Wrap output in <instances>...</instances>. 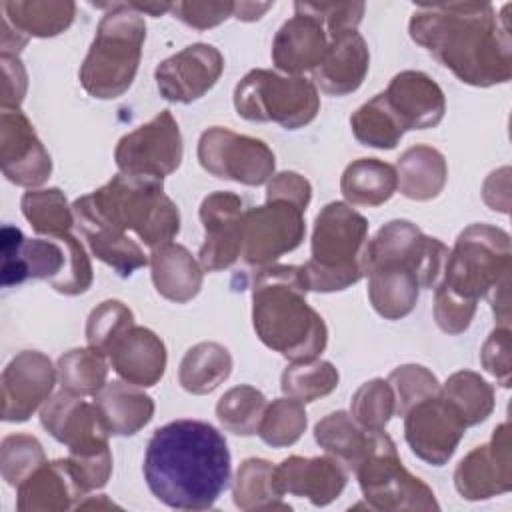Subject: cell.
Here are the masks:
<instances>
[{"label":"cell","mask_w":512,"mask_h":512,"mask_svg":"<svg viewBox=\"0 0 512 512\" xmlns=\"http://www.w3.org/2000/svg\"><path fill=\"white\" fill-rule=\"evenodd\" d=\"M304 210L290 200L266 198V204L244 212L242 256L250 266H264L292 252L304 238Z\"/></svg>","instance_id":"obj_14"},{"label":"cell","mask_w":512,"mask_h":512,"mask_svg":"<svg viewBox=\"0 0 512 512\" xmlns=\"http://www.w3.org/2000/svg\"><path fill=\"white\" fill-rule=\"evenodd\" d=\"M94 402L102 410L110 432L118 436L136 434L154 414L152 398L130 382L104 384Z\"/></svg>","instance_id":"obj_30"},{"label":"cell","mask_w":512,"mask_h":512,"mask_svg":"<svg viewBox=\"0 0 512 512\" xmlns=\"http://www.w3.org/2000/svg\"><path fill=\"white\" fill-rule=\"evenodd\" d=\"M234 106L238 116L250 122H276L286 130H296L316 118L320 98L312 80L252 70L238 82Z\"/></svg>","instance_id":"obj_10"},{"label":"cell","mask_w":512,"mask_h":512,"mask_svg":"<svg viewBox=\"0 0 512 512\" xmlns=\"http://www.w3.org/2000/svg\"><path fill=\"white\" fill-rule=\"evenodd\" d=\"M310 192H312L310 182L304 176H300L296 172H282L270 180L266 198L290 200L296 206H300L302 210H306V206L310 202Z\"/></svg>","instance_id":"obj_52"},{"label":"cell","mask_w":512,"mask_h":512,"mask_svg":"<svg viewBox=\"0 0 512 512\" xmlns=\"http://www.w3.org/2000/svg\"><path fill=\"white\" fill-rule=\"evenodd\" d=\"M508 424H500L488 444L476 446L460 460L454 472V486L466 500H486L512 488Z\"/></svg>","instance_id":"obj_19"},{"label":"cell","mask_w":512,"mask_h":512,"mask_svg":"<svg viewBox=\"0 0 512 512\" xmlns=\"http://www.w3.org/2000/svg\"><path fill=\"white\" fill-rule=\"evenodd\" d=\"M366 276L368 298L380 316L398 320L412 312L420 288V280L414 270L396 264H382L368 268Z\"/></svg>","instance_id":"obj_29"},{"label":"cell","mask_w":512,"mask_h":512,"mask_svg":"<svg viewBox=\"0 0 512 512\" xmlns=\"http://www.w3.org/2000/svg\"><path fill=\"white\" fill-rule=\"evenodd\" d=\"M394 414V392L388 382L376 378L362 384L352 398V416L366 430H384Z\"/></svg>","instance_id":"obj_45"},{"label":"cell","mask_w":512,"mask_h":512,"mask_svg":"<svg viewBox=\"0 0 512 512\" xmlns=\"http://www.w3.org/2000/svg\"><path fill=\"white\" fill-rule=\"evenodd\" d=\"M44 450L40 442L26 434L6 436L0 448L2 476L10 486H20L38 466H42Z\"/></svg>","instance_id":"obj_46"},{"label":"cell","mask_w":512,"mask_h":512,"mask_svg":"<svg viewBox=\"0 0 512 512\" xmlns=\"http://www.w3.org/2000/svg\"><path fill=\"white\" fill-rule=\"evenodd\" d=\"M482 366L500 380L504 388L510 386V330L496 328L490 338L484 342L480 354Z\"/></svg>","instance_id":"obj_50"},{"label":"cell","mask_w":512,"mask_h":512,"mask_svg":"<svg viewBox=\"0 0 512 512\" xmlns=\"http://www.w3.org/2000/svg\"><path fill=\"white\" fill-rule=\"evenodd\" d=\"M224 70L222 54L210 44H192L160 62L154 76L162 98L188 104L202 98Z\"/></svg>","instance_id":"obj_20"},{"label":"cell","mask_w":512,"mask_h":512,"mask_svg":"<svg viewBox=\"0 0 512 512\" xmlns=\"http://www.w3.org/2000/svg\"><path fill=\"white\" fill-rule=\"evenodd\" d=\"M0 160L4 176L18 186H40L52 172L50 154L20 108H2Z\"/></svg>","instance_id":"obj_18"},{"label":"cell","mask_w":512,"mask_h":512,"mask_svg":"<svg viewBox=\"0 0 512 512\" xmlns=\"http://www.w3.org/2000/svg\"><path fill=\"white\" fill-rule=\"evenodd\" d=\"M174 14H178L176 18H180L182 22H186L192 28L204 30V28H212L216 24H220L222 20H226L232 10L234 4L232 2H180V4H172Z\"/></svg>","instance_id":"obj_51"},{"label":"cell","mask_w":512,"mask_h":512,"mask_svg":"<svg viewBox=\"0 0 512 512\" xmlns=\"http://www.w3.org/2000/svg\"><path fill=\"white\" fill-rule=\"evenodd\" d=\"M272 4H248V2H242V4H234V10H236V18L238 20H258L262 12H266Z\"/></svg>","instance_id":"obj_53"},{"label":"cell","mask_w":512,"mask_h":512,"mask_svg":"<svg viewBox=\"0 0 512 512\" xmlns=\"http://www.w3.org/2000/svg\"><path fill=\"white\" fill-rule=\"evenodd\" d=\"M466 424L442 392L420 400L404 414V436L410 450L432 466H442L462 440Z\"/></svg>","instance_id":"obj_16"},{"label":"cell","mask_w":512,"mask_h":512,"mask_svg":"<svg viewBox=\"0 0 512 512\" xmlns=\"http://www.w3.org/2000/svg\"><path fill=\"white\" fill-rule=\"evenodd\" d=\"M302 266L264 268L252 286V324L258 338L292 362L316 360L326 348L322 316L306 302Z\"/></svg>","instance_id":"obj_4"},{"label":"cell","mask_w":512,"mask_h":512,"mask_svg":"<svg viewBox=\"0 0 512 512\" xmlns=\"http://www.w3.org/2000/svg\"><path fill=\"white\" fill-rule=\"evenodd\" d=\"M150 492L176 510H208L230 484L224 436L202 420H174L154 430L144 454Z\"/></svg>","instance_id":"obj_1"},{"label":"cell","mask_w":512,"mask_h":512,"mask_svg":"<svg viewBox=\"0 0 512 512\" xmlns=\"http://www.w3.org/2000/svg\"><path fill=\"white\" fill-rule=\"evenodd\" d=\"M42 426L68 446V462L80 482L90 492L106 486L112 474V454L108 450L110 426L96 402H86L68 390L58 392L40 412Z\"/></svg>","instance_id":"obj_8"},{"label":"cell","mask_w":512,"mask_h":512,"mask_svg":"<svg viewBox=\"0 0 512 512\" xmlns=\"http://www.w3.org/2000/svg\"><path fill=\"white\" fill-rule=\"evenodd\" d=\"M198 160L216 178L260 186L274 172V152L258 138L236 134L222 126L202 132Z\"/></svg>","instance_id":"obj_13"},{"label":"cell","mask_w":512,"mask_h":512,"mask_svg":"<svg viewBox=\"0 0 512 512\" xmlns=\"http://www.w3.org/2000/svg\"><path fill=\"white\" fill-rule=\"evenodd\" d=\"M442 396L454 404L466 428L484 422L494 408L492 386L470 370H460L452 374L444 384Z\"/></svg>","instance_id":"obj_38"},{"label":"cell","mask_w":512,"mask_h":512,"mask_svg":"<svg viewBox=\"0 0 512 512\" xmlns=\"http://www.w3.org/2000/svg\"><path fill=\"white\" fill-rule=\"evenodd\" d=\"M204 242L198 252L200 266L206 272H218L232 266L244 246V210L242 200L232 192H214L200 204Z\"/></svg>","instance_id":"obj_17"},{"label":"cell","mask_w":512,"mask_h":512,"mask_svg":"<svg viewBox=\"0 0 512 512\" xmlns=\"http://www.w3.org/2000/svg\"><path fill=\"white\" fill-rule=\"evenodd\" d=\"M368 222L344 202L326 204L316 216L312 258L302 266L308 290L334 292L366 276Z\"/></svg>","instance_id":"obj_6"},{"label":"cell","mask_w":512,"mask_h":512,"mask_svg":"<svg viewBox=\"0 0 512 512\" xmlns=\"http://www.w3.org/2000/svg\"><path fill=\"white\" fill-rule=\"evenodd\" d=\"M370 54L364 38L352 30L332 38L328 50L314 70V82L330 96H346L362 84Z\"/></svg>","instance_id":"obj_27"},{"label":"cell","mask_w":512,"mask_h":512,"mask_svg":"<svg viewBox=\"0 0 512 512\" xmlns=\"http://www.w3.org/2000/svg\"><path fill=\"white\" fill-rule=\"evenodd\" d=\"M302 4L308 12L320 18V22L328 28V34L332 38L356 30L364 12V4Z\"/></svg>","instance_id":"obj_49"},{"label":"cell","mask_w":512,"mask_h":512,"mask_svg":"<svg viewBox=\"0 0 512 512\" xmlns=\"http://www.w3.org/2000/svg\"><path fill=\"white\" fill-rule=\"evenodd\" d=\"M306 430V412L294 398H278L264 408L256 434L274 448L294 444Z\"/></svg>","instance_id":"obj_44"},{"label":"cell","mask_w":512,"mask_h":512,"mask_svg":"<svg viewBox=\"0 0 512 512\" xmlns=\"http://www.w3.org/2000/svg\"><path fill=\"white\" fill-rule=\"evenodd\" d=\"M350 126L360 144L374 146V148H386V150L394 148L404 134L398 128L396 120L392 118L390 110L386 108L382 94H376L372 100H368L364 106H360L350 116Z\"/></svg>","instance_id":"obj_43"},{"label":"cell","mask_w":512,"mask_h":512,"mask_svg":"<svg viewBox=\"0 0 512 512\" xmlns=\"http://www.w3.org/2000/svg\"><path fill=\"white\" fill-rule=\"evenodd\" d=\"M132 310L124 306L120 300H106L98 308L92 310L86 324V340L88 346L106 356L108 346L114 342L118 334H122L128 326H132Z\"/></svg>","instance_id":"obj_48"},{"label":"cell","mask_w":512,"mask_h":512,"mask_svg":"<svg viewBox=\"0 0 512 512\" xmlns=\"http://www.w3.org/2000/svg\"><path fill=\"white\" fill-rule=\"evenodd\" d=\"M398 188L394 166L378 158H360L346 166L340 190L344 198L358 206H378L386 202Z\"/></svg>","instance_id":"obj_33"},{"label":"cell","mask_w":512,"mask_h":512,"mask_svg":"<svg viewBox=\"0 0 512 512\" xmlns=\"http://www.w3.org/2000/svg\"><path fill=\"white\" fill-rule=\"evenodd\" d=\"M446 258L448 248L438 238L424 236L422 230L408 220H392L368 242L366 272L382 264L406 266L416 272L422 288H436Z\"/></svg>","instance_id":"obj_12"},{"label":"cell","mask_w":512,"mask_h":512,"mask_svg":"<svg viewBox=\"0 0 512 512\" xmlns=\"http://www.w3.org/2000/svg\"><path fill=\"white\" fill-rule=\"evenodd\" d=\"M232 372L230 352L216 342H200L186 352L180 364V384L190 394H208Z\"/></svg>","instance_id":"obj_34"},{"label":"cell","mask_w":512,"mask_h":512,"mask_svg":"<svg viewBox=\"0 0 512 512\" xmlns=\"http://www.w3.org/2000/svg\"><path fill=\"white\" fill-rule=\"evenodd\" d=\"M274 480L282 496L292 494L308 498L314 506H326L342 494L346 486V470L330 456H290L274 466Z\"/></svg>","instance_id":"obj_23"},{"label":"cell","mask_w":512,"mask_h":512,"mask_svg":"<svg viewBox=\"0 0 512 512\" xmlns=\"http://www.w3.org/2000/svg\"><path fill=\"white\" fill-rule=\"evenodd\" d=\"M2 10L6 12L4 22L12 24L16 34L38 38L60 34L74 18V4L70 2H4Z\"/></svg>","instance_id":"obj_37"},{"label":"cell","mask_w":512,"mask_h":512,"mask_svg":"<svg viewBox=\"0 0 512 512\" xmlns=\"http://www.w3.org/2000/svg\"><path fill=\"white\" fill-rule=\"evenodd\" d=\"M74 220H92L118 232L134 230L152 250L168 244L180 230V214L164 194L162 178L116 174L106 186L72 206Z\"/></svg>","instance_id":"obj_5"},{"label":"cell","mask_w":512,"mask_h":512,"mask_svg":"<svg viewBox=\"0 0 512 512\" xmlns=\"http://www.w3.org/2000/svg\"><path fill=\"white\" fill-rule=\"evenodd\" d=\"M388 384L394 392V412L400 416H404L420 400L440 392L436 376L424 366H416V364L396 368L390 374Z\"/></svg>","instance_id":"obj_47"},{"label":"cell","mask_w":512,"mask_h":512,"mask_svg":"<svg viewBox=\"0 0 512 512\" xmlns=\"http://www.w3.org/2000/svg\"><path fill=\"white\" fill-rule=\"evenodd\" d=\"M410 36L466 84L492 86L512 76L510 28L490 4L420 6Z\"/></svg>","instance_id":"obj_2"},{"label":"cell","mask_w":512,"mask_h":512,"mask_svg":"<svg viewBox=\"0 0 512 512\" xmlns=\"http://www.w3.org/2000/svg\"><path fill=\"white\" fill-rule=\"evenodd\" d=\"M56 380V370L48 356L24 350L2 372V418L6 422L28 420L38 406L48 400Z\"/></svg>","instance_id":"obj_21"},{"label":"cell","mask_w":512,"mask_h":512,"mask_svg":"<svg viewBox=\"0 0 512 512\" xmlns=\"http://www.w3.org/2000/svg\"><path fill=\"white\" fill-rule=\"evenodd\" d=\"M266 408V398L252 386L230 388L216 404V416L220 424L242 436L256 434L260 418Z\"/></svg>","instance_id":"obj_42"},{"label":"cell","mask_w":512,"mask_h":512,"mask_svg":"<svg viewBox=\"0 0 512 512\" xmlns=\"http://www.w3.org/2000/svg\"><path fill=\"white\" fill-rule=\"evenodd\" d=\"M374 430L362 428L350 414L338 410L322 418L314 428L316 442L346 470H356L370 450Z\"/></svg>","instance_id":"obj_32"},{"label":"cell","mask_w":512,"mask_h":512,"mask_svg":"<svg viewBox=\"0 0 512 512\" xmlns=\"http://www.w3.org/2000/svg\"><path fill=\"white\" fill-rule=\"evenodd\" d=\"M106 362L104 354L94 348H76L60 356L58 376L62 390L76 396H96L106 384Z\"/></svg>","instance_id":"obj_39"},{"label":"cell","mask_w":512,"mask_h":512,"mask_svg":"<svg viewBox=\"0 0 512 512\" xmlns=\"http://www.w3.org/2000/svg\"><path fill=\"white\" fill-rule=\"evenodd\" d=\"M444 156L430 146H412L398 158V188L406 198L430 200L446 184Z\"/></svg>","instance_id":"obj_31"},{"label":"cell","mask_w":512,"mask_h":512,"mask_svg":"<svg viewBox=\"0 0 512 512\" xmlns=\"http://www.w3.org/2000/svg\"><path fill=\"white\" fill-rule=\"evenodd\" d=\"M86 494L68 458H64L44 462L18 486L16 508L20 512L68 510Z\"/></svg>","instance_id":"obj_26"},{"label":"cell","mask_w":512,"mask_h":512,"mask_svg":"<svg viewBox=\"0 0 512 512\" xmlns=\"http://www.w3.org/2000/svg\"><path fill=\"white\" fill-rule=\"evenodd\" d=\"M106 356L114 372L136 386H154L166 368L164 342L152 330L134 324L114 338Z\"/></svg>","instance_id":"obj_25"},{"label":"cell","mask_w":512,"mask_h":512,"mask_svg":"<svg viewBox=\"0 0 512 512\" xmlns=\"http://www.w3.org/2000/svg\"><path fill=\"white\" fill-rule=\"evenodd\" d=\"M76 224L88 240L94 256L112 266L120 276H130L136 268L148 264L144 250L134 240H130L126 232H118L92 220L76 218Z\"/></svg>","instance_id":"obj_36"},{"label":"cell","mask_w":512,"mask_h":512,"mask_svg":"<svg viewBox=\"0 0 512 512\" xmlns=\"http://www.w3.org/2000/svg\"><path fill=\"white\" fill-rule=\"evenodd\" d=\"M28 278L48 280L62 294L76 296L90 288L92 266L70 232L50 240H28L14 226L2 228V284L14 286Z\"/></svg>","instance_id":"obj_7"},{"label":"cell","mask_w":512,"mask_h":512,"mask_svg":"<svg viewBox=\"0 0 512 512\" xmlns=\"http://www.w3.org/2000/svg\"><path fill=\"white\" fill-rule=\"evenodd\" d=\"M104 8H112V12L98 24L96 38L80 68V82L94 98H118L136 76L146 24L142 14L128 4H106Z\"/></svg>","instance_id":"obj_9"},{"label":"cell","mask_w":512,"mask_h":512,"mask_svg":"<svg viewBox=\"0 0 512 512\" xmlns=\"http://www.w3.org/2000/svg\"><path fill=\"white\" fill-rule=\"evenodd\" d=\"M380 94L402 132L434 128L446 110L444 92L424 72H400Z\"/></svg>","instance_id":"obj_22"},{"label":"cell","mask_w":512,"mask_h":512,"mask_svg":"<svg viewBox=\"0 0 512 512\" xmlns=\"http://www.w3.org/2000/svg\"><path fill=\"white\" fill-rule=\"evenodd\" d=\"M364 500L374 510H438L434 492L400 462L392 438L374 430L364 460L354 470Z\"/></svg>","instance_id":"obj_11"},{"label":"cell","mask_w":512,"mask_h":512,"mask_svg":"<svg viewBox=\"0 0 512 512\" xmlns=\"http://www.w3.org/2000/svg\"><path fill=\"white\" fill-rule=\"evenodd\" d=\"M152 280L164 298L172 302L192 300L202 286V266L180 244H162L150 254Z\"/></svg>","instance_id":"obj_28"},{"label":"cell","mask_w":512,"mask_h":512,"mask_svg":"<svg viewBox=\"0 0 512 512\" xmlns=\"http://www.w3.org/2000/svg\"><path fill=\"white\" fill-rule=\"evenodd\" d=\"M22 214L38 234L48 236L66 234L76 222L74 212L58 188L26 192L22 196Z\"/></svg>","instance_id":"obj_40"},{"label":"cell","mask_w":512,"mask_h":512,"mask_svg":"<svg viewBox=\"0 0 512 512\" xmlns=\"http://www.w3.org/2000/svg\"><path fill=\"white\" fill-rule=\"evenodd\" d=\"M510 236L488 224L468 226L448 252L442 278L436 286L434 318L448 334H460L470 326L476 302L486 296L494 314L506 326L510 320Z\"/></svg>","instance_id":"obj_3"},{"label":"cell","mask_w":512,"mask_h":512,"mask_svg":"<svg viewBox=\"0 0 512 512\" xmlns=\"http://www.w3.org/2000/svg\"><path fill=\"white\" fill-rule=\"evenodd\" d=\"M232 494L240 510H290L276 488L274 466L262 458H248L240 464Z\"/></svg>","instance_id":"obj_35"},{"label":"cell","mask_w":512,"mask_h":512,"mask_svg":"<svg viewBox=\"0 0 512 512\" xmlns=\"http://www.w3.org/2000/svg\"><path fill=\"white\" fill-rule=\"evenodd\" d=\"M282 392L302 404L330 394L338 386V372L330 362H292L282 372Z\"/></svg>","instance_id":"obj_41"},{"label":"cell","mask_w":512,"mask_h":512,"mask_svg":"<svg viewBox=\"0 0 512 512\" xmlns=\"http://www.w3.org/2000/svg\"><path fill=\"white\" fill-rule=\"evenodd\" d=\"M114 160L124 174L162 178L182 162V136L176 120L162 110L150 122L120 138Z\"/></svg>","instance_id":"obj_15"},{"label":"cell","mask_w":512,"mask_h":512,"mask_svg":"<svg viewBox=\"0 0 512 512\" xmlns=\"http://www.w3.org/2000/svg\"><path fill=\"white\" fill-rule=\"evenodd\" d=\"M294 10V18L284 22L272 44L276 68L288 74L316 70L328 50V38L320 18L308 12L302 2H296Z\"/></svg>","instance_id":"obj_24"}]
</instances>
